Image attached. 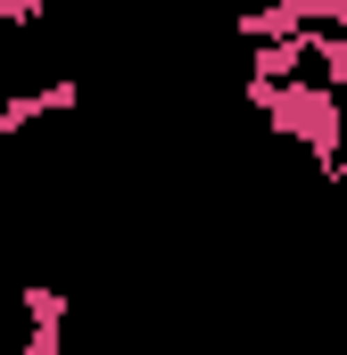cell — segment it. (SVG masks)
Masks as SVG:
<instances>
[{"label": "cell", "mask_w": 347, "mask_h": 355, "mask_svg": "<svg viewBox=\"0 0 347 355\" xmlns=\"http://www.w3.org/2000/svg\"><path fill=\"white\" fill-rule=\"evenodd\" d=\"M0 265H8V232H0Z\"/></svg>", "instance_id": "obj_5"}, {"label": "cell", "mask_w": 347, "mask_h": 355, "mask_svg": "<svg viewBox=\"0 0 347 355\" xmlns=\"http://www.w3.org/2000/svg\"><path fill=\"white\" fill-rule=\"evenodd\" d=\"M240 99L257 107V116H273V132H289L323 174H339V157H347V99L331 83H281V91H248L240 83Z\"/></svg>", "instance_id": "obj_1"}, {"label": "cell", "mask_w": 347, "mask_h": 355, "mask_svg": "<svg viewBox=\"0 0 347 355\" xmlns=\"http://www.w3.org/2000/svg\"><path fill=\"white\" fill-rule=\"evenodd\" d=\"M331 182H339V190H347V157H339V174H331Z\"/></svg>", "instance_id": "obj_4"}, {"label": "cell", "mask_w": 347, "mask_h": 355, "mask_svg": "<svg viewBox=\"0 0 347 355\" xmlns=\"http://www.w3.org/2000/svg\"><path fill=\"white\" fill-rule=\"evenodd\" d=\"M17 306H25V339H17V355H58V347H67V289H58V281H25Z\"/></svg>", "instance_id": "obj_2"}, {"label": "cell", "mask_w": 347, "mask_h": 355, "mask_svg": "<svg viewBox=\"0 0 347 355\" xmlns=\"http://www.w3.org/2000/svg\"><path fill=\"white\" fill-rule=\"evenodd\" d=\"M75 107H83V83H75V75H50V83L8 91V99H0V132H33V124H50V116H75Z\"/></svg>", "instance_id": "obj_3"}]
</instances>
